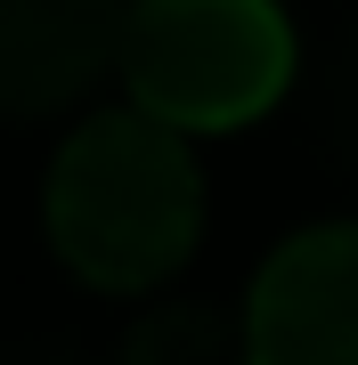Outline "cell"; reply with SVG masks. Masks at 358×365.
Segmentation results:
<instances>
[{
    "instance_id": "6",
    "label": "cell",
    "mask_w": 358,
    "mask_h": 365,
    "mask_svg": "<svg viewBox=\"0 0 358 365\" xmlns=\"http://www.w3.org/2000/svg\"><path fill=\"white\" fill-rule=\"evenodd\" d=\"M9 365H66V357H49V349H16Z\"/></svg>"
},
{
    "instance_id": "4",
    "label": "cell",
    "mask_w": 358,
    "mask_h": 365,
    "mask_svg": "<svg viewBox=\"0 0 358 365\" xmlns=\"http://www.w3.org/2000/svg\"><path fill=\"white\" fill-rule=\"evenodd\" d=\"M131 0H0V122H41L114 66Z\"/></svg>"
},
{
    "instance_id": "5",
    "label": "cell",
    "mask_w": 358,
    "mask_h": 365,
    "mask_svg": "<svg viewBox=\"0 0 358 365\" xmlns=\"http://www.w3.org/2000/svg\"><path fill=\"white\" fill-rule=\"evenodd\" d=\"M220 349H228V317L204 300H155L122 333V365H212Z\"/></svg>"
},
{
    "instance_id": "3",
    "label": "cell",
    "mask_w": 358,
    "mask_h": 365,
    "mask_svg": "<svg viewBox=\"0 0 358 365\" xmlns=\"http://www.w3.org/2000/svg\"><path fill=\"white\" fill-rule=\"evenodd\" d=\"M244 365H358V220L285 235L237 325Z\"/></svg>"
},
{
    "instance_id": "2",
    "label": "cell",
    "mask_w": 358,
    "mask_h": 365,
    "mask_svg": "<svg viewBox=\"0 0 358 365\" xmlns=\"http://www.w3.org/2000/svg\"><path fill=\"white\" fill-rule=\"evenodd\" d=\"M131 114L163 130H244L293 81V25L277 0H131L114 33Z\"/></svg>"
},
{
    "instance_id": "1",
    "label": "cell",
    "mask_w": 358,
    "mask_h": 365,
    "mask_svg": "<svg viewBox=\"0 0 358 365\" xmlns=\"http://www.w3.org/2000/svg\"><path fill=\"white\" fill-rule=\"evenodd\" d=\"M49 252L90 292H155L196 260L204 235V170L179 130L146 114H90L49 155L41 179Z\"/></svg>"
}]
</instances>
